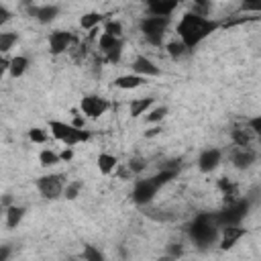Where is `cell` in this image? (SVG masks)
Instances as JSON below:
<instances>
[{"instance_id":"9c48e42d","label":"cell","mask_w":261,"mask_h":261,"mask_svg":"<svg viewBox=\"0 0 261 261\" xmlns=\"http://www.w3.org/2000/svg\"><path fill=\"white\" fill-rule=\"evenodd\" d=\"M71 41H73V35L69 31H53L49 35V51L53 55H61L69 47Z\"/></svg>"},{"instance_id":"d4e9b609","label":"cell","mask_w":261,"mask_h":261,"mask_svg":"<svg viewBox=\"0 0 261 261\" xmlns=\"http://www.w3.org/2000/svg\"><path fill=\"white\" fill-rule=\"evenodd\" d=\"M232 141H234L237 147L249 145V143H251V133H249V128H234V130H232Z\"/></svg>"},{"instance_id":"3957f363","label":"cell","mask_w":261,"mask_h":261,"mask_svg":"<svg viewBox=\"0 0 261 261\" xmlns=\"http://www.w3.org/2000/svg\"><path fill=\"white\" fill-rule=\"evenodd\" d=\"M247 212H249V200L247 198L245 200L243 198H237V200L228 202L224 210L216 212L214 218H216L218 228H222V226H228V224H239L247 216Z\"/></svg>"},{"instance_id":"836d02e7","label":"cell","mask_w":261,"mask_h":261,"mask_svg":"<svg viewBox=\"0 0 261 261\" xmlns=\"http://www.w3.org/2000/svg\"><path fill=\"white\" fill-rule=\"evenodd\" d=\"M128 169H130V171H135V173H139V171H143V169H145V161H143V159H139V157H135V159H130V161H128Z\"/></svg>"},{"instance_id":"ee69618b","label":"cell","mask_w":261,"mask_h":261,"mask_svg":"<svg viewBox=\"0 0 261 261\" xmlns=\"http://www.w3.org/2000/svg\"><path fill=\"white\" fill-rule=\"evenodd\" d=\"M159 130H161L159 126H153L151 130H147V137H155V135H159Z\"/></svg>"},{"instance_id":"2e32d148","label":"cell","mask_w":261,"mask_h":261,"mask_svg":"<svg viewBox=\"0 0 261 261\" xmlns=\"http://www.w3.org/2000/svg\"><path fill=\"white\" fill-rule=\"evenodd\" d=\"M143 84H145V75H139V73H133V75L128 73V75H120L114 80V86L120 90H135Z\"/></svg>"},{"instance_id":"5bb4252c","label":"cell","mask_w":261,"mask_h":261,"mask_svg":"<svg viewBox=\"0 0 261 261\" xmlns=\"http://www.w3.org/2000/svg\"><path fill=\"white\" fill-rule=\"evenodd\" d=\"M245 234V228H241L239 224H228V226H222V241H220V249H230L234 247V243Z\"/></svg>"},{"instance_id":"b9f144b4","label":"cell","mask_w":261,"mask_h":261,"mask_svg":"<svg viewBox=\"0 0 261 261\" xmlns=\"http://www.w3.org/2000/svg\"><path fill=\"white\" fill-rule=\"evenodd\" d=\"M73 157V153H71V149H63V153L59 155V159H63V161H67V159H71Z\"/></svg>"},{"instance_id":"ba28073f","label":"cell","mask_w":261,"mask_h":261,"mask_svg":"<svg viewBox=\"0 0 261 261\" xmlns=\"http://www.w3.org/2000/svg\"><path fill=\"white\" fill-rule=\"evenodd\" d=\"M80 108H82V112H84L88 118H98V116H102V114L110 108V104H108V100H104V98L92 94V96H84V98H82Z\"/></svg>"},{"instance_id":"cb8c5ba5","label":"cell","mask_w":261,"mask_h":261,"mask_svg":"<svg viewBox=\"0 0 261 261\" xmlns=\"http://www.w3.org/2000/svg\"><path fill=\"white\" fill-rule=\"evenodd\" d=\"M106 53V63H118L120 61V55H122V41L118 39L110 49L104 51Z\"/></svg>"},{"instance_id":"4316f807","label":"cell","mask_w":261,"mask_h":261,"mask_svg":"<svg viewBox=\"0 0 261 261\" xmlns=\"http://www.w3.org/2000/svg\"><path fill=\"white\" fill-rule=\"evenodd\" d=\"M39 161H41V165H43V167H51V165L59 163V155H57V153H53L51 149H45V151H41V153H39Z\"/></svg>"},{"instance_id":"7dc6e473","label":"cell","mask_w":261,"mask_h":261,"mask_svg":"<svg viewBox=\"0 0 261 261\" xmlns=\"http://www.w3.org/2000/svg\"><path fill=\"white\" fill-rule=\"evenodd\" d=\"M145 2H147V4H149V2H157V0H145Z\"/></svg>"},{"instance_id":"f35d334b","label":"cell","mask_w":261,"mask_h":261,"mask_svg":"<svg viewBox=\"0 0 261 261\" xmlns=\"http://www.w3.org/2000/svg\"><path fill=\"white\" fill-rule=\"evenodd\" d=\"M10 16H12V14H10V10H8V8H4V6H0V27H2V24H6V22L10 20Z\"/></svg>"},{"instance_id":"74e56055","label":"cell","mask_w":261,"mask_h":261,"mask_svg":"<svg viewBox=\"0 0 261 261\" xmlns=\"http://www.w3.org/2000/svg\"><path fill=\"white\" fill-rule=\"evenodd\" d=\"M167 251H169V255H171V257H179V255L184 253L181 245H177V243H171V245L167 247Z\"/></svg>"},{"instance_id":"83f0119b","label":"cell","mask_w":261,"mask_h":261,"mask_svg":"<svg viewBox=\"0 0 261 261\" xmlns=\"http://www.w3.org/2000/svg\"><path fill=\"white\" fill-rule=\"evenodd\" d=\"M82 259H86V261H102L104 255H102L98 249H94L92 245H86V249H84V253H82Z\"/></svg>"},{"instance_id":"7c38bea8","label":"cell","mask_w":261,"mask_h":261,"mask_svg":"<svg viewBox=\"0 0 261 261\" xmlns=\"http://www.w3.org/2000/svg\"><path fill=\"white\" fill-rule=\"evenodd\" d=\"M133 71L135 73H139V75H161V69L149 59V57H145V55H139L135 61H133Z\"/></svg>"},{"instance_id":"9a60e30c","label":"cell","mask_w":261,"mask_h":261,"mask_svg":"<svg viewBox=\"0 0 261 261\" xmlns=\"http://www.w3.org/2000/svg\"><path fill=\"white\" fill-rule=\"evenodd\" d=\"M179 2L181 0H157V2H149L147 8L153 16H169L177 8Z\"/></svg>"},{"instance_id":"52a82bcc","label":"cell","mask_w":261,"mask_h":261,"mask_svg":"<svg viewBox=\"0 0 261 261\" xmlns=\"http://www.w3.org/2000/svg\"><path fill=\"white\" fill-rule=\"evenodd\" d=\"M159 186L153 177H147V179H139L133 188V200L137 204H149L153 200V196L157 194Z\"/></svg>"},{"instance_id":"4dcf8cb0","label":"cell","mask_w":261,"mask_h":261,"mask_svg":"<svg viewBox=\"0 0 261 261\" xmlns=\"http://www.w3.org/2000/svg\"><path fill=\"white\" fill-rule=\"evenodd\" d=\"M104 33H108L112 37H120L122 35V24L118 20H108L106 27H104Z\"/></svg>"},{"instance_id":"30bf717a","label":"cell","mask_w":261,"mask_h":261,"mask_svg":"<svg viewBox=\"0 0 261 261\" xmlns=\"http://www.w3.org/2000/svg\"><path fill=\"white\" fill-rule=\"evenodd\" d=\"M220 157H222V153H220L218 149H206V151H202L200 157H198V167H200V171L208 173V171L216 169L218 163H220Z\"/></svg>"},{"instance_id":"60d3db41","label":"cell","mask_w":261,"mask_h":261,"mask_svg":"<svg viewBox=\"0 0 261 261\" xmlns=\"http://www.w3.org/2000/svg\"><path fill=\"white\" fill-rule=\"evenodd\" d=\"M8 255H10V247H8V245H2V247H0V261H4Z\"/></svg>"},{"instance_id":"bcb514c9","label":"cell","mask_w":261,"mask_h":261,"mask_svg":"<svg viewBox=\"0 0 261 261\" xmlns=\"http://www.w3.org/2000/svg\"><path fill=\"white\" fill-rule=\"evenodd\" d=\"M20 4H22V6H27V8H29V6H33V0H20Z\"/></svg>"},{"instance_id":"ab89813d","label":"cell","mask_w":261,"mask_h":261,"mask_svg":"<svg viewBox=\"0 0 261 261\" xmlns=\"http://www.w3.org/2000/svg\"><path fill=\"white\" fill-rule=\"evenodd\" d=\"M8 65H10V59H6V57H2V55H0V77L8 71Z\"/></svg>"},{"instance_id":"5b68a950","label":"cell","mask_w":261,"mask_h":261,"mask_svg":"<svg viewBox=\"0 0 261 261\" xmlns=\"http://www.w3.org/2000/svg\"><path fill=\"white\" fill-rule=\"evenodd\" d=\"M169 27V16H145L141 20V33L145 35V39L151 45H161L163 43V35Z\"/></svg>"},{"instance_id":"7402d4cb","label":"cell","mask_w":261,"mask_h":261,"mask_svg":"<svg viewBox=\"0 0 261 261\" xmlns=\"http://www.w3.org/2000/svg\"><path fill=\"white\" fill-rule=\"evenodd\" d=\"M165 51H167V53H169L173 59H179V57H184V55H186L190 49H188V47H186L181 41H169V43L165 45Z\"/></svg>"},{"instance_id":"f1b7e54d","label":"cell","mask_w":261,"mask_h":261,"mask_svg":"<svg viewBox=\"0 0 261 261\" xmlns=\"http://www.w3.org/2000/svg\"><path fill=\"white\" fill-rule=\"evenodd\" d=\"M116 41H118V37H112V35H108V33H102L100 39H98V47H100L102 51H106V49H110Z\"/></svg>"},{"instance_id":"4fadbf2b","label":"cell","mask_w":261,"mask_h":261,"mask_svg":"<svg viewBox=\"0 0 261 261\" xmlns=\"http://www.w3.org/2000/svg\"><path fill=\"white\" fill-rule=\"evenodd\" d=\"M255 159H257V153H255L253 149H249V145L239 147V149L232 153V163H234V167H239V169H245V167L253 165Z\"/></svg>"},{"instance_id":"6da1fadb","label":"cell","mask_w":261,"mask_h":261,"mask_svg":"<svg viewBox=\"0 0 261 261\" xmlns=\"http://www.w3.org/2000/svg\"><path fill=\"white\" fill-rule=\"evenodd\" d=\"M220 27V22L216 20H208L206 16H200L196 12H186L177 24V33L181 43L188 49H194L196 45H200L210 33H214Z\"/></svg>"},{"instance_id":"e0dca14e","label":"cell","mask_w":261,"mask_h":261,"mask_svg":"<svg viewBox=\"0 0 261 261\" xmlns=\"http://www.w3.org/2000/svg\"><path fill=\"white\" fill-rule=\"evenodd\" d=\"M24 206H8V210H6V226L8 228H16L18 226V222L22 220V216H24Z\"/></svg>"},{"instance_id":"8fae6325","label":"cell","mask_w":261,"mask_h":261,"mask_svg":"<svg viewBox=\"0 0 261 261\" xmlns=\"http://www.w3.org/2000/svg\"><path fill=\"white\" fill-rule=\"evenodd\" d=\"M27 12H29L31 16H35L39 22L47 24V22L55 20V16L59 14V8H57V6H53V4H47V6H29V8H27Z\"/></svg>"},{"instance_id":"ac0fdd59","label":"cell","mask_w":261,"mask_h":261,"mask_svg":"<svg viewBox=\"0 0 261 261\" xmlns=\"http://www.w3.org/2000/svg\"><path fill=\"white\" fill-rule=\"evenodd\" d=\"M27 67H29V59H27L24 55H16V57H12V59H10L8 71H10V75H12V77H20V75L27 71Z\"/></svg>"},{"instance_id":"603a6c76","label":"cell","mask_w":261,"mask_h":261,"mask_svg":"<svg viewBox=\"0 0 261 261\" xmlns=\"http://www.w3.org/2000/svg\"><path fill=\"white\" fill-rule=\"evenodd\" d=\"M218 188L222 190V194H224V202L228 204V202H232V200H237V186L234 184H230L228 179H220L218 181Z\"/></svg>"},{"instance_id":"8992f818","label":"cell","mask_w":261,"mask_h":261,"mask_svg":"<svg viewBox=\"0 0 261 261\" xmlns=\"http://www.w3.org/2000/svg\"><path fill=\"white\" fill-rule=\"evenodd\" d=\"M37 188L41 192V196L49 198V200H55L61 196L63 192V177L57 175V173H49V175H41L37 179Z\"/></svg>"},{"instance_id":"c3c4849f","label":"cell","mask_w":261,"mask_h":261,"mask_svg":"<svg viewBox=\"0 0 261 261\" xmlns=\"http://www.w3.org/2000/svg\"><path fill=\"white\" fill-rule=\"evenodd\" d=\"M0 210H2V206H0Z\"/></svg>"},{"instance_id":"1f68e13d","label":"cell","mask_w":261,"mask_h":261,"mask_svg":"<svg viewBox=\"0 0 261 261\" xmlns=\"http://www.w3.org/2000/svg\"><path fill=\"white\" fill-rule=\"evenodd\" d=\"M29 139H31L33 143H45V141H47V133H45L43 128H37V126H35V128L29 130Z\"/></svg>"},{"instance_id":"44dd1931","label":"cell","mask_w":261,"mask_h":261,"mask_svg":"<svg viewBox=\"0 0 261 261\" xmlns=\"http://www.w3.org/2000/svg\"><path fill=\"white\" fill-rule=\"evenodd\" d=\"M100 22H102V14H100V12H88V14H84V16L80 18V27L86 29V31L98 27Z\"/></svg>"},{"instance_id":"ffe728a7","label":"cell","mask_w":261,"mask_h":261,"mask_svg":"<svg viewBox=\"0 0 261 261\" xmlns=\"http://www.w3.org/2000/svg\"><path fill=\"white\" fill-rule=\"evenodd\" d=\"M116 157L114 155H108V153H100L98 155V169H100V173H104V175H108V173H112L114 171V167H116Z\"/></svg>"},{"instance_id":"7bdbcfd3","label":"cell","mask_w":261,"mask_h":261,"mask_svg":"<svg viewBox=\"0 0 261 261\" xmlns=\"http://www.w3.org/2000/svg\"><path fill=\"white\" fill-rule=\"evenodd\" d=\"M73 126H75V128H84V118H82V116H75Z\"/></svg>"},{"instance_id":"d590c367","label":"cell","mask_w":261,"mask_h":261,"mask_svg":"<svg viewBox=\"0 0 261 261\" xmlns=\"http://www.w3.org/2000/svg\"><path fill=\"white\" fill-rule=\"evenodd\" d=\"M194 4H196V14L206 16V12H208V0H194Z\"/></svg>"},{"instance_id":"e575fe53","label":"cell","mask_w":261,"mask_h":261,"mask_svg":"<svg viewBox=\"0 0 261 261\" xmlns=\"http://www.w3.org/2000/svg\"><path fill=\"white\" fill-rule=\"evenodd\" d=\"M259 8H261V0H243V10L259 12Z\"/></svg>"},{"instance_id":"d6a6232c","label":"cell","mask_w":261,"mask_h":261,"mask_svg":"<svg viewBox=\"0 0 261 261\" xmlns=\"http://www.w3.org/2000/svg\"><path fill=\"white\" fill-rule=\"evenodd\" d=\"M80 190H82V181H71L69 186H65V198L67 200H73Z\"/></svg>"},{"instance_id":"7a4b0ae2","label":"cell","mask_w":261,"mask_h":261,"mask_svg":"<svg viewBox=\"0 0 261 261\" xmlns=\"http://www.w3.org/2000/svg\"><path fill=\"white\" fill-rule=\"evenodd\" d=\"M190 237L200 247H206V245L214 243L218 239V224H216L214 214H210V212L198 214L190 224Z\"/></svg>"},{"instance_id":"8d00e7d4","label":"cell","mask_w":261,"mask_h":261,"mask_svg":"<svg viewBox=\"0 0 261 261\" xmlns=\"http://www.w3.org/2000/svg\"><path fill=\"white\" fill-rule=\"evenodd\" d=\"M249 126H251V133H253V135H259V133H261V118H259V116L251 118V120H249Z\"/></svg>"},{"instance_id":"277c9868","label":"cell","mask_w":261,"mask_h":261,"mask_svg":"<svg viewBox=\"0 0 261 261\" xmlns=\"http://www.w3.org/2000/svg\"><path fill=\"white\" fill-rule=\"evenodd\" d=\"M49 130H51V135H53L57 141L65 143L67 147L90 139V133H86V130H82V128H75L73 124H65V122H61V120H49Z\"/></svg>"},{"instance_id":"d6986e66","label":"cell","mask_w":261,"mask_h":261,"mask_svg":"<svg viewBox=\"0 0 261 261\" xmlns=\"http://www.w3.org/2000/svg\"><path fill=\"white\" fill-rule=\"evenodd\" d=\"M153 100H155V98H151V96L133 100V102H130V116H133V118H137V116L145 114V112H147V108L153 104Z\"/></svg>"},{"instance_id":"f6af8a7d","label":"cell","mask_w":261,"mask_h":261,"mask_svg":"<svg viewBox=\"0 0 261 261\" xmlns=\"http://www.w3.org/2000/svg\"><path fill=\"white\" fill-rule=\"evenodd\" d=\"M10 202H12L10 196H4V198H2V204H8V206H10Z\"/></svg>"},{"instance_id":"484cf974","label":"cell","mask_w":261,"mask_h":261,"mask_svg":"<svg viewBox=\"0 0 261 261\" xmlns=\"http://www.w3.org/2000/svg\"><path fill=\"white\" fill-rule=\"evenodd\" d=\"M18 35L16 33H0V53H6L12 49V45L16 43Z\"/></svg>"},{"instance_id":"f546056e","label":"cell","mask_w":261,"mask_h":261,"mask_svg":"<svg viewBox=\"0 0 261 261\" xmlns=\"http://www.w3.org/2000/svg\"><path fill=\"white\" fill-rule=\"evenodd\" d=\"M165 114H167V106H159L147 114V122H159L165 118Z\"/></svg>"}]
</instances>
